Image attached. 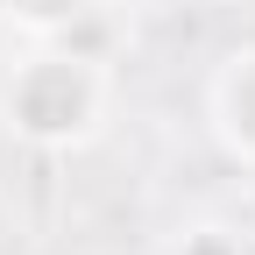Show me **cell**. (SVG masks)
<instances>
[{"instance_id":"cell-1","label":"cell","mask_w":255,"mask_h":255,"mask_svg":"<svg viewBox=\"0 0 255 255\" xmlns=\"http://www.w3.org/2000/svg\"><path fill=\"white\" fill-rule=\"evenodd\" d=\"M114 114V71L71 36L28 43L0 71V128L36 156H78Z\"/></svg>"},{"instance_id":"cell-2","label":"cell","mask_w":255,"mask_h":255,"mask_svg":"<svg viewBox=\"0 0 255 255\" xmlns=\"http://www.w3.org/2000/svg\"><path fill=\"white\" fill-rule=\"evenodd\" d=\"M206 128L220 156L255 177V43H234L206 78Z\"/></svg>"},{"instance_id":"cell-3","label":"cell","mask_w":255,"mask_h":255,"mask_svg":"<svg viewBox=\"0 0 255 255\" xmlns=\"http://www.w3.org/2000/svg\"><path fill=\"white\" fill-rule=\"evenodd\" d=\"M100 7L107 0H0V21L28 43H57V36H78Z\"/></svg>"},{"instance_id":"cell-4","label":"cell","mask_w":255,"mask_h":255,"mask_svg":"<svg viewBox=\"0 0 255 255\" xmlns=\"http://www.w3.org/2000/svg\"><path fill=\"white\" fill-rule=\"evenodd\" d=\"M170 255H255V248H248L234 227H220V220H199V227H184V234H177Z\"/></svg>"}]
</instances>
